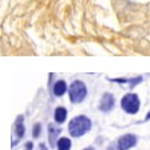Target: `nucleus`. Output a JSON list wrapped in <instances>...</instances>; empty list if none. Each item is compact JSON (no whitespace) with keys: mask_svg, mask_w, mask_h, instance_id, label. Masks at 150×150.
Listing matches in <instances>:
<instances>
[{"mask_svg":"<svg viewBox=\"0 0 150 150\" xmlns=\"http://www.w3.org/2000/svg\"><path fill=\"white\" fill-rule=\"evenodd\" d=\"M91 129V121L84 115H78L72 118L69 123V133L71 137H82Z\"/></svg>","mask_w":150,"mask_h":150,"instance_id":"nucleus-1","label":"nucleus"},{"mask_svg":"<svg viewBox=\"0 0 150 150\" xmlns=\"http://www.w3.org/2000/svg\"><path fill=\"white\" fill-rule=\"evenodd\" d=\"M70 100L72 103H81L87 95V87L82 81H74L69 87Z\"/></svg>","mask_w":150,"mask_h":150,"instance_id":"nucleus-2","label":"nucleus"},{"mask_svg":"<svg viewBox=\"0 0 150 150\" xmlns=\"http://www.w3.org/2000/svg\"><path fill=\"white\" fill-rule=\"evenodd\" d=\"M121 106H122V109L127 112V114H137L138 110H139V106H141L139 98H138L137 94L129 93V94H126L125 97L122 98Z\"/></svg>","mask_w":150,"mask_h":150,"instance_id":"nucleus-3","label":"nucleus"},{"mask_svg":"<svg viewBox=\"0 0 150 150\" xmlns=\"http://www.w3.org/2000/svg\"><path fill=\"white\" fill-rule=\"evenodd\" d=\"M137 144V137L134 134H125L122 135L117 142V149L118 150H129Z\"/></svg>","mask_w":150,"mask_h":150,"instance_id":"nucleus-4","label":"nucleus"},{"mask_svg":"<svg viewBox=\"0 0 150 150\" xmlns=\"http://www.w3.org/2000/svg\"><path fill=\"white\" fill-rule=\"evenodd\" d=\"M114 103H115V99H114V95L110 93H106L103 94L102 99H100V103H99V110L103 112H107L114 107Z\"/></svg>","mask_w":150,"mask_h":150,"instance_id":"nucleus-5","label":"nucleus"},{"mask_svg":"<svg viewBox=\"0 0 150 150\" xmlns=\"http://www.w3.org/2000/svg\"><path fill=\"white\" fill-rule=\"evenodd\" d=\"M67 118V110L64 107H56L55 112H54V119L56 123H63Z\"/></svg>","mask_w":150,"mask_h":150,"instance_id":"nucleus-6","label":"nucleus"},{"mask_svg":"<svg viewBox=\"0 0 150 150\" xmlns=\"http://www.w3.org/2000/svg\"><path fill=\"white\" fill-rule=\"evenodd\" d=\"M54 94H55L56 97H62L63 94L67 91V84H66L64 81H58L55 82V84H54Z\"/></svg>","mask_w":150,"mask_h":150,"instance_id":"nucleus-7","label":"nucleus"},{"mask_svg":"<svg viewBox=\"0 0 150 150\" xmlns=\"http://www.w3.org/2000/svg\"><path fill=\"white\" fill-rule=\"evenodd\" d=\"M24 131L25 129H24V125H23V115H19L15 122V133L18 135V138H22L24 135Z\"/></svg>","mask_w":150,"mask_h":150,"instance_id":"nucleus-8","label":"nucleus"},{"mask_svg":"<svg viewBox=\"0 0 150 150\" xmlns=\"http://www.w3.org/2000/svg\"><path fill=\"white\" fill-rule=\"evenodd\" d=\"M56 147H58V150H70L71 149V141L66 137L59 138V141L56 142Z\"/></svg>","mask_w":150,"mask_h":150,"instance_id":"nucleus-9","label":"nucleus"},{"mask_svg":"<svg viewBox=\"0 0 150 150\" xmlns=\"http://www.w3.org/2000/svg\"><path fill=\"white\" fill-rule=\"evenodd\" d=\"M48 130H50V133H48V135H50V142H51V146H55V142H56V135L60 133L59 129H54V126L51 125L50 127H48Z\"/></svg>","mask_w":150,"mask_h":150,"instance_id":"nucleus-10","label":"nucleus"},{"mask_svg":"<svg viewBox=\"0 0 150 150\" xmlns=\"http://www.w3.org/2000/svg\"><path fill=\"white\" fill-rule=\"evenodd\" d=\"M32 135H34L35 138H38L39 135H40V125H39V123H36V125L34 126V131H32Z\"/></svg>","mask_w":150,"mask_h":150,"instance_id":"nucleus-11","label":"nucleus"},{"mask_svg":"<svg viewBox=\"0 0 150 150\" xmlns=\"http://www.w3.org/2000/svg\"><path fill=\"white\" fill-rule=\"evenodd\" d=\"M27 149L31 150V149H32V144H27Z\"/></svg>","mask_w":150,"mask_h":150,"instance_id":"nucleus-12","label":"nucleus"},{"mask_svg":"<svg viewBox=\"0 0 150 150\" xmlns=\"http://www.w3.org/2000/svg\"><path fill=\"white\" fill-rule=\"evenodd\" d=\"M83 150H94L93 147H87V149H83Z\"/></svg>","mask_w":150,"mask_h":150,"instance_id":"nucleus-13","label":"nucleus"}]
</instances>
